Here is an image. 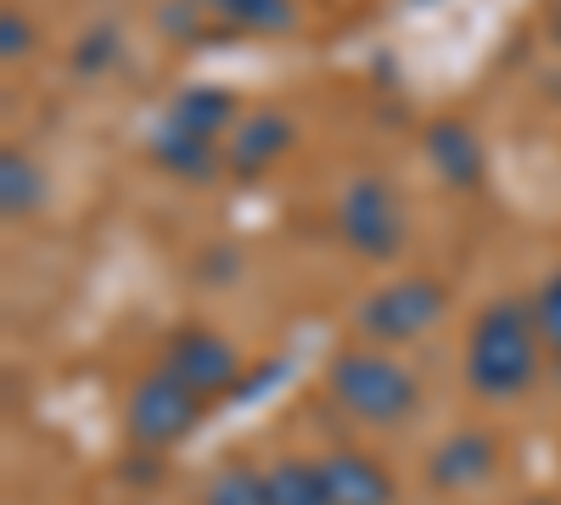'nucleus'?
<instances>
[{"mask_svg": "<svg viewBox=\"0 0 561 505\" xmlns=\"http://www.w3.org/2000/svg\"><path fill=\"white\" fill-rule=\"evenodd\" d=\"M539 326H534V303H489L466 343V382L483 399H517L539 377Z\"/></svg>", "mask_w": 561, "mask_h": 505, "instance_id": "nucleus-1", "label": "nucleus"}, {"mask_svg": "<svg viewBox=\"0 0 561 505\" xmlns=\"http://www.w3.org/2000/svg\"><path fill=\"white\" fill-rule=\"evenodd\" d=\"M325 388H332V399L365 427H399V422L415 416V404H421V388L410 377V365L382 354V348L337 354L332 371H325Z\"/></svg>", "mask_w": 561, "mask_h": 505, "instance_id": "nucleus-2", "label": "nucleus"}, {"mask_svg": "<svg viewBox=\"0 0 561 505\" xmlns=\"http://www.w3.org/2000/svg\"><path fill=\"white\" fill-rule=\"evenodd\" d=\"M337 237L359 253V259H399L404 237H410V219H404V203L399 192L388 186L382 174H354L343 197H337Z\"/></svg>", "mask_w": 561, "mask_h": 505, "instance_id": "nucleus-3", "label": "nucleus"}, {"mask_svg": "<svg viewBox=\"0 0 561 505\" xmlns=\"http://www.w3.org/2000/svg\"><path fill=\"white\" fill-rule=\"evenodd\" d=\"M444 314V287L427 282V275H399V282L377 287L359 303V332L388 348V343H410Z\"/></svg>", "mask_w": 561, "mask_h": 505, "instance_id": "nucleus-4", "label": "nucleus"}, {"mask_svg": "<svg viewBox=\"0 0 561 505\" xmlns=\"http://www.w3.org/2000/svg\"><path fill=\"white\" fill-rule=\"evenodd\" d=\"M197 422H203V399L185 382H174L169 371H152V377L135 382V393H129V438L140 449H169Z\"/></svg>", "mask_w": 561, "mask_h": 505, "instance_id": "nucleus-5", "label": "nucleus"}, {"mask_svg": "<svg viewBox=\"0 0 561 505\" xmlns=\"http://www.w3.org/2000/svg\"><path fill=\"white\" fill-rule=\"evenodd\" d=\"M163 371H169L174 382H185V388L208 404L214 393H225L230 382H237L242 359H237V348H230L225 337H214V332H203V326H185V332H174V337L163 343Z\"/></svg>", "mask_w": 561, "mask_h": 505, "instance_id": "nucleus-6", "label": "nucleus"}, {"mask_svg": "<svg viewBox=\"0 0 561 505\" xmlns=\"http://www.w3.org/2000/svg\"><path fill=\"white\" fill-rule=\"evenodd\" d=\"M421 152H427V163L438 169L444 186L455 192H472L483 186V141H478V124H466V118H433L427 135H421Z\"/></svg>", "mask_w": 561, "mask_h": 505, "instance_id": "nucleus-7", "label": "nucleus"}, {"mask_svg": "<svg viewBox=\"0 0 561 505\" xmlns=\"http://www.w3.org/2000/svg\"><path fill=\"white\" fill-rule=\"evenodd\" d=\"M298 141V124L280 113V107H259L248 118H237V129H230V147H225V163L237 174H259L270 163H280L293 152Z\"/></svg>", "mask_w": 561, "mask_h": 505, "instance_id": "nucleus-8", "label": "nucleus"}, {"mask_svg": "<svg viewBox=\"0 0 561 505\" xmlns=\"http://www.w3.org/2000/svg\"><path fill=\"white\" fill-rule=\"evenodd\" d=\"M147 152L163 174L174 180H214L219 174V147H214V135H197V129H185L180 118H158L152 135H147Z\"/></svg>", "mask_w": 561, "mask_h": 505, "instance_id": "nucleus-9", "label": "nucleus"}, {"mask_svg": "<svg viewBox=\"0 0 561 505\" xmlns=\"http://www.w3.org/2000/svg\"><path fill=\"white\" fill-rule=\"evenodd\" d=\"M320 483L332 505H393V478L359 449L320 455Z\"/></svg>", "mask_w": 561, "mask_h": 505, "instance_id": "nucleus-10", "label": "nucleus"}, {"mask_svg": "<svg viewBox=\"0 0 561 505\" xmlns=\"http://www.w3.org/2000/svg\"><path fill=\"white\" fill-rule=\"evenodd\" d=\"M494 438L489 433H455L444 438L433 455H427V478L444 489V494H460V489H478L494 478Z\"/></svg>", "mask_w": 561, "mask_h": 505, "instance_id": "nucleus-11", "label": "nucleus"}, {"mask_svg": "<svg viewBox=\"0 0 561 505\" xmlns=\"http://www.w3.org/2000/svg\"><path fill=\"white\" fill-rule=\"evenodd\" d=\"M203 7L237 34H293L298 0H203Z\"/></svg>", "mask_w": 561, "mask_h": 505, "instance_id": "nucleus-12", "label": "nucleus"}, {"mask_svg": "<svg viewBox=\"0 0 561 505\" xmlns=\"http://www.w3.org/2000/svg\"><path fill=\"white\" fill-rule=\"evenodd\" d=\"M169 118H180L185 129H197V135L237 129V96L219 90V84H185L180 96L169 102Z\"/></svg>", "mask_w": 561, "mask_h": 505, "instance_id": "nucleus-13", "label": "nucleus"}, {"mask_svg": "<svg viewBox=\"0 0 561 505\" xmlns=\"http://www.w3.org/2000/svg\"><path fill=\"white\" fill-rule=\"evenodd\" d=\"M45 203V174L28 152H7L0 158V208L7 219H34Z\"/></svg>", "mask_w": 561, "mask_h": 505, "instance_id": "nucleus-14", "label": "nucleus"}, {"mask_svg": "<svg viewBox=\"0 0 561 505\" xmlns=\"http://www.w3.org/2000/svg\"><path fill=\"white\" fill-rule=\"evenodd\" d=\"M264 489H270V505H332L320 483V461H275L264 472Z\"/></svg>", "mask_w": 561, "mask_h": 505, "instance_id": "nucleus-15", "label": "nucleus"}, {"mask_svg": "<svg viewBox=\"0 0 561 505\" xmlns=\"http://www.w3.org/2000/svg\"><path fill=\"white\" fill-rule=\"evenodd\" d=\"M203 505H270V489H264V472L242 467V461H230L208 478L203 489Z\"/></svg>", "mask_w": 561, "mask_h": 505, "instance_id": "nucleus-16", "label": "nucleus"}, {"mask_svg": "<svg viewBox=\"0 0 561 505\" xmlns=\"http://www.w3.org/2000/svg\"><path fill=\"white\" fill-rule=\"evenodd\" d=\"M118 51H124L118 23H96V28H84V34H79V45H73V68H79L84 79H96V73H107V68L118 62Z\"/></svg>", "mask_w": 561, "mask_h": 505, "instance_id": "nucleus-17", "label": "nucleus"}, {"mask_svg": "<svg viewBox=\"0 0 561 505\" xmlns=\"http://www.w3.org/2000/svg\"><path fill=\"white\" fill-rule=\"evenodd\" d=\"M534 326H539V343L550 354H561V269L550 275V282L539 287V298H534Z\"/></svg>", "mask_w": 561, "mask_h": 505, "instance_id": "nucleus-18", "label": "nucleus"}, {"mask_svg": "<svg viewBox=\"0 0 561 505\" xmlns=\"http://www.w3.org/2000/svg\"><path fill=\"white\" fill-rule=\"evenodd\" d=\"M28 51H34V23L18 18V12H0V57L18 62V57H28Z\"/></svg>", "mask_w": 561, "mask_h": 505, "instance_id": "nucleus-19", "label": "nucleus"}, {"mask_svg": "<svg viewBox=\"0 0 561 505\" xmlns=\"http://www.w3.org/2000/svg\"><path fill=\"white\" fill-rule=\"evenodd\" d=\"M545 28H550V39L561 45V0H550V7H545Z\"/></svg>", "mask_w": 561, "mask_h": 505, "instance_id": "nucleus-20", "label": "nucleus"}, {"mask_svg": "<svg viewBox=\"0 0 561 505\" xmlns=\"http://www.w3.org/2000/svg\"><path fill=\"white\" fill-rule=\"evenodd\" d=\"M517 505H556V500H517Z\"/></svg>", "mask_w": 561, "mask_h": 505, "instance_id": "nucleus-21", "label": "nucleus"}]
</instances>
